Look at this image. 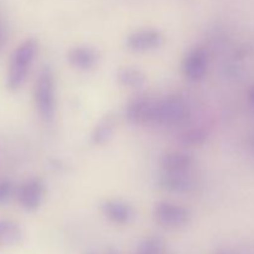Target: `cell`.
<instances>
[{
  "instance_id": "cell-1",
  "label": "cell",
  "mask_w": 254,
  "mask_h": 254,
  "mask_svg": "<svg viewBox=\"0 0 254 254\" xmlns=\"http://www.w3.org/2000/svg\"><path fill=\"white\" fill-rule=\"evenodd\" d=\"M37 47L36 40L26 39L12 52L5 82L10 92H16L25 83L36 57Z\"/></svg>"
},
{
  "instance_id": "cell-2",
  "label": "cell",
  "mask_w": 254,
  "mask_h": 254,
  "mask_svg": "<svg viewBox=\"0 0 254 254\" xmlns=\"http://www.w3.org/2000/svg\"><path fill=\"white\" fill-rule=\"evenodd\" d=\"M34 99L37 113L44 121L51 122L56 112L55 78L50 67H44L37 74L34 86Z\"/></svg>"
},
{
  "instance_id": "cell-3",
  "label": "cell",
  "mask_w": 254,
  "mask_h": 254,
  "mask_svg": "<svg viewBox=\"0 0 254 254\" xmlns=\"http://www.w3.org/2000/svg\"><path fill=\"white\" fill-rule=\"evenodd\" d=\"M189 116L190 109L181 97L168 96L156 99L153 124L166 127L179 126L188 121Z\"/></svg>"
},
{
  "instance_id": "cell-4",
  "label": "cell",
  "mask_w": 254,
  "mask_h": 254,
  "mask_svg": "<svg viewBox=\"0 0 254 254\" xmlns=\"http://www.w3.org/2000/svg\"><path fill=\"white\" fill-rule=\"evenodd\" d=\"M153 217L159 226L168 230H178L190 221L188 208L170 201H159L153 210Z\"/></svg>"
},
{
  "instance_id": "cell-5",
  "label": "cell",
  "mask_w": 254,
  "mask_h": 254,
  "mask_svg": "<svg viewBox=\"0 0 254 254\" xmlns=\"http://www.w3.org/2000/svg\"><path fill=\"white\" fill-rule=\"evenodd\" d=\"M159 188L168 192L191 193L198 188L197 179L191 170L163 171L158 179Z\"/></svg>"
},
{
  "instance_id": "cell-6",
  "label": "cell",
  "mask_w": 254,
  "mask_h": 254,
  "mask_svg": "<svg viewBox=\"0 0 254 254\" xmlns=\"http://www.w3.org/2000/svg\"><path fill=\"white\" fill-rule=\"evenodd\" d=\"M45 196V184L39 178H30L19 186L16 198L26 211H35L41 206Z\"/></svg>"
},
{
  "instance_id": "cell-7",
  "label": "cell",
  "mask_w": 254,
  "mask_h": 254,
  "mask_svg": "<svg viewBox=\"0 0 254 254\" xmlns=\"http://www.w3.org/2000/svg\"><path fill=\"white\" fill-rule=\"evenodd\" d=\"M163 45V35L155 29H143L131 32L127 37V47L133 52H149Z\"/></svg>"
},
{
  "instance_id": "cell-8",
  "label": "cell",
  "mask_w": 254,
  "mask_h": 254,
  "mask_svg": "<svg viewBox=\"0 0 254 254\" xmlns=\"http://www.w3.org/2000/svg\"><path fill=\"white\" fill-rule=\"evenodd\" d=\"M207 55L202 49H193L186 54L184 57L183 64V73L189 81L198 82L205 78L207 73Z\"/></svg>"
},
{
  "instance_id": "cell-9",
  "label": "cell",
  "mask_w": 254,
  "mask_h": 254,
  "mask_svg": "<svg viewBox=\"0 0 254 254\" xmlns=\"http://www.w3.org/2000/svg\"><path fill=\"white\" fill-rule=\"evenodd\" d=\"M155 102L145 96L133 99L126 108L127 119L134 124H153Z\"/></svg>"
},
{
  "instance_id": "cell-10",
  "label": "cell",
  "mask_w": 254,
  "mask_h": 254,
  "mask_svg": "<svg viewBox=\"0 0 254 254\" xmlns=\"http://www.w3.org/2000/svg\"><path fill=\"white\" fill-rule=\"evenodd\" d=\"M67 60L68 64L78 71H92L99 62V52L94 47L81 45L69 50Z\"/></svg>"
},
{
  "instance_id": "cell-11",
  "label": "cell",
  "mask_w": 254,
  "mask_h": 254,
  "mask_svg": "<svg viewBox=\"0 0 254 254\" xmlns=\"http://www.w3.org/2000/svg\"><path fill=\"white\" fill-rule=\"evenodd\" d=\"M102 213L111 222L117 225H127L135 218L133 206L122 200H107L101 206Z\"/></svg>"
},
{
  "instance_id": "cell-12",
  "label": "cell",
  "mask_w": 254,
  "mask_h": 254,
  "mask_svg": "<svg viewBox=\"0 0 254 254\" xmlns=\"http://www.w3.org/2000/svg\"><path fill=\"white\" fill-rule=\"evenodd\" d=\"M160 166L163 171L192 170L193 158L189 154L180 153V151H170L161 156Z\"/></svg>"
},
{
  "instance_id": "cell-13",
  "label": "cell",
  "mask_w": 254,
  "mask_h": 254,
  "mask_svg": "<svg viewBox=\"0 0 254 254\" xmlns=\"http://www.w3.org/2000/svg\"><path fill=\"white\" fill-rule=\"evenodd\" d=\"M114 130H116V117L108 114L103 117L93 128L91 133V143L97 146L104 145L111 140Z\"/></svg>"
},
{
  "instance_id": "cell-14",
  "label": "cell",
  "mask_w": 254,
  "mask_h": 254,
  "mask_svg": "<svg viewBox=\"0 0 254 254\" xmlns=\"http://www.w3.org/2000/svg\"><path fill=\"white\" fill-rule=\"evenodd\" d=\"M22 241V230L11 220H0V250L14 247Z\"/></svg>"
},
{
  "instance_id": "cell-15",
  "label": "cell",
  "mask_w": 254,
  "mask_h": 254,
  "mask_svg": "<svg viewBox=\"0 0 254 254\" xmlns=\"http://www.w3.org/2000/svg\"><path fill=\"white\" fill-rule=\"evenodd\" d=\"M119 84L129 89H140L145 86L146 77L141 69L135 67H123L117 73Z\"/></svg>"
},
{
  "instance_id": "cell-16",
  "label": "cell",
  "mask_w": 254,
  "mask_h": 254,
  "mask_svg": "<svg viewBox=\"0 0 254 254\" xmlns=\"http://www.w3.org/2000/svg\"><path fill=\"white\" fill-rule=\"evenodd\" d=\"M207 131L203 128H190L184 131L180 136V141L183 145L189 148H198L202 146L207 140Z\"/></svg>"
},
{
  "instance_id": "cell-17",
  "label": "cell",
  "mask_w": 254,
  "mask_h": 254,
  "mask_svg": "<svg viewBox=\"0 0 254 254\" xmlns=\"http://www.w3.org/2000/svg\"><path fill=\"white\" fill-rule=\"evenodd\" d=\"M165 245L159 237H148L141 241L136 248L135 254H164Z\"/></svg>"
},
{
  "instance_id": "cell-18",
  "label": "cell",
  "mask_w": 254,
  "mask_h": 254,
  "mask_svg": "<svg viewBox=\"0 0 254 254\" xmlns=\"http://www.w3.org/2000/svg\"><path fill=\"white\" fill-rule=\"evenodd\" d=\"M14 193V185L7 179L0 180V206L5 205Z\"/></svg>"
},
{
  "instance_id": "cell-19",
  "label": "cell",
  "mask_w": 254,
  "mask_h": 254,
  "mask_svg": "<svg viewBox=\"0 0 254 254\" xmlns=\"http://www.w3.org/2000/svg\"><path fill=\"white\" fill-rule=\"evenodd\" d=\"M250 101L252 103V106L254 107V87L250 91Z\"/></svg>"
},
{
  "instance_id": "cell-20",
  "label": "cell",
  "mask_w": 254,
  "mask_h": 254,
  "mask_svg": "<svg viewBox=\"0 0 254 254\" xmlns=\"http://www.w3.org/2000/svg\"><path fill=\"white\" fill-rule=\"evenodd\" d=\"M1 45H2V32L0 30V49H1Z\"/></svg>"
},
{
  "instance_id": "cell-21",
  "label": "cell",
  "mask_w": 254,
  "mask_h": 254,
  "mask_svg": "<svg viewBox=\"0 0 254 254\" xmlns=\"http://www.w3.org/2000/svg\"><path fill=\"white\" fill-rule=\"evenodd\" d=\"M251 145H252V148L254 149V135L251 138Z\"/></svg>"
},
{
  "instance_id": "cell-22",
  "label": "cell",
  "mask_w": 254,
  "mask_h": 254,
  "mask_svg": "<svg viewBox=\"0 0 254 254\" xmlns=\"http://www.w3.org/2000/svg\"><path fill=\"white\" fill-rule=\"evenodd\" d=\"M107 254H119V253H117L116 251H111V252H108Z\"/></svg>"
},
{
  "instance_id": "cell-23",
  "label": "cell",
  "mask_w": 254,
  "mask_h": 254,
  "mask_svg": "<svg viewBox=\"0 0 254 254\" xmlns=\"http://www.w3.org/2000/svg\"><path fill=\"white\" fill-rule=\"evenodd\" d=\"M89 254H94V253H89Z\"/></svg>"
},
{
  "instance_id": "cell-24",
  "label": "cell",
  "mask_w": 254,
  "mask_h": 254,
  "mask_svg": "<svg viewBox=\"0 0 254 254\" xmlns=\"http://www.w3.org/2000/svg\"><path fill=\"white\" fill-rule=\"evenodd\" d=\"M221 254H222V253H221Z\"/></svg>"
}]
</instances>
